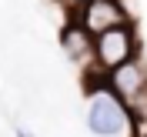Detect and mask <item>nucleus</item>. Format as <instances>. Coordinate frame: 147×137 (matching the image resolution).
<instances>
[{"label": "nucleus", "instance_id": "obj_1", "mask_svg": "<svg viewBox=\"0 0 147 137\" xmlns=\"http://www.w3.org/2000/svg\"><path fill=\"white\" fill-rule=\"evenodd\" d=\"M84 124H87V130L94 137H134L130 107L110 90H100V94H94V97H87Z\"/></svg>", "mask_w": 147, "mask_h": 137}, {"label": "nucleus", "instance_id": "obj_2", "mask_svg": "<svg viewBox=\"0 0 147 137\" xmlns=\"http://www.w3.org/2000/svg\"><path fill=\"white\" fill-rule=\"evenodd\" d=\"M140 40H137V27L134 24H124V27H114L107 34L94 37V67L100 70H117V67L137 60Z\"/></svg>", "mask_w": 147, "mask_h": 137}, {"label": "nucleus", "instance_id": "obj_3", "mask_svg": "<svg viewBox=\"0 0 147 137\" xmlns=\"http://www.w3.org/2000/svg\"><path fill=\"white\" fill-rule=\"evenodd\" d=\"M77 24L90 37H100L114 27H124V24H134L124 7V0H77L74 3V13H70Z\"/></svg>", "mask_w": 147, "mask_h": 137}, {"label": "nucleus", "instance_id": "obj_4", "mask_svg": "<svg viewBox=\"0 0 147 137\" xmlns=\"http://www.w3.org/2000/svg\"><path fill=\"white\" fill-rule=\"evenodd\" d=\"M107 87H110V94H117L127 107L137 101V97H144L147 94V64H144V57L117 67V70H110L107 74Z\"/></svg>", "mask_w": 147, "mask_h": 137}, {"label": "nucleus", "instance_id": "obj_5", "mask_svg": "<svg viewBox=\"0 0 147 137\" xmlns=\"http://www.w3.org/2000/svg\"><path fill=\"white\" fill-rule=\"evenodd\" d=\"M60 47H64V54L70 57L74 64H84V67L94 64V37L87 34L74 17L60 27Z\"/></svg>", "mask_w": 147, "mask_h": 137}, {"label": "nucleus", "instance_id": "obj_6", "mask_svg": "<svg viewBox=\"0 0 147 137\" xmlns=\"http://www.w3.org/2000/svg\"><path fill=\"white\" fill-rule=\"evenodd\" d=\"M130 117H134V137H147V94L130 104Z\"/></svg>", "mask_w": 147, "mask_h": 137}, {"label": "nucleus", "instance_id": "obj_7", "mask_svg": "<svg viewBox=\"0 0 147 137\" xmlns=\"http://www.w3.org/2000/svg\"><path fill=\"white\" fill-rule=\"evenodd\" d=\"M13 134H17V137H34V134H30L27 127H20V124H17V127H13Z\"/></svg>", "mask_w": 147, "mask_h": 137}]
</instances>
